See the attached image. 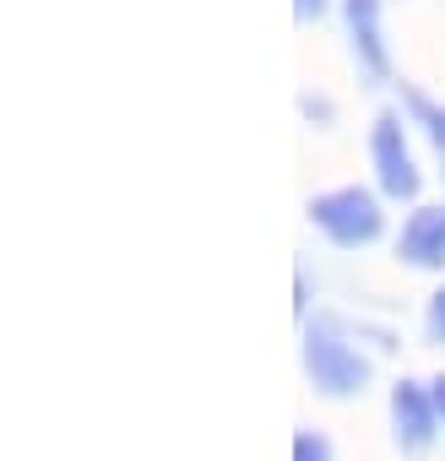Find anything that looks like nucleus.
I'll list each match as a JSON object with an SVG mask.
<instances>
[{"instance_id": "nucleus-1", "label": "nucleus", "mask_w": 445, "mask_h": 461, "mask_svg": "<svg viewBox=\"0 0 445 461\" xmlns=\"http://www.w3.org/2000/svg\"><path fill=\"white\" fill-rule=\"evenodd\" d=\"M304 369H310V380H315V391L321 396H359L364 385H369V358L331 326V321H321V326H310L304 331Z\"/></svg>"}, {"instance_id": "nucleus-2", "label": "nucleus", "mask_w": 445, "mask_h": 461, "mask_svg": "<svg viewBox=\"0 0 445 461\" xmlns=\"http://www.w3.org/2000/svg\"><path fill=\"white\" fill-rule=\"evenodd\" d=\"M310 222L342 250H359V245H375L380 228H386V212L369 190L359 185H342V190H326L310 201Z\"/></svg>"}, {"instance_id": "nucleus-3", "label": "nucleus", "mask_w": 445, "mask_h": 461, "mask_svg": "<svg viewBox=\"0 0 445 461\" xmlns=\"http://www.w3.org/2000/svg\"><path fill=\"white\" fill-rule=\"evenodd\" d=\"M369 158H375V179L386 195L396 201H413L418 195V168H413V152H407V131L396 114H380L375 131H369Z\"/></svg>"}, {"instance_id": "nucleus-4", "label": "nucleus", "mask_w": 445, "mask_h": 461, "mask_svg": "<svg viewBox=\"0 0 445 461\" xmlns=\"http://www.w3.org/2000/svg\"><path fill=\"white\" fill-rule=\"evenodd\" d=\"M434 429H440V407H434V391H423L418 380H402L391 391V439L407 450V456H423L434 445Z\"/></svg>"}, {"instance_id": "nucleus-5", "label": "nucleus", "mask_w": 445, "mask_h": 461, "mask_svg": "<svg viewBox=\"0 0 445 461\" xmlns=\"http://www.w3.org/2000/svg\"><path fill=\"white\" fill-rule=\"evenodd\" d=\"M396 256L418 272H440L445 267V206H418L407 222H402V240H396Z\"/></svg>"}, {"instance_id": "nucleus-6", "label": "nucleus", "mask_w": 445, "mask_h": 461, "mask_svg": "<svg viewBox=\"0 0 445 461\" xmlns=\"http://www.w3.org/2000/svg\"><path fill=\"white\" fill-rule=\"evenodd\" d=\"M342 17H348V39L353 55L369 77H391V55H386V33H380V0H342Z\"/></svg>"}, {"instance_id": "nucleus-7", "label": "nucleus", "mask_w": 445, "mask_h": 461, "mask_svg": "<svg viewBox=\"0 0 445 461\" xmlns=\"http://www.w3.org/2000/svg\"><path fill=\"white\" fill-rule=\"evenodd\" d=\"M413 109L423 114V125H429V136H434V147L445 152V109H434V104H429L423 93H413Z\"/></svg>"}, {"instance_id": "nucleus-8", "label": "nucleus", "mask_w": 445, "mask_h": 461, "mask_svg": "<svg viewBox=\"0 0 445 461\" xmlns=\"http://www.w3.org/2000/svg\"><path fill=\"white\" fill-rule=\"evenodd\" d=\"M294 461H331V445H326L321 434H310V429H304V434L294 439Z\"/></svg>"}, {"instance_id": "nucleus-9", "label": "nucleus", "mask_w": 445, "mask_h": 461, "mask_svg": "<svg viewBox=\"0 0 445 461\" xmlns=\"http://www.w3.org/2000/svg\"><path fill=\"white\" fill-rule=\"evenodd\" d=\"M429 342H445V288L429 299Z\"/></svg>"}, {"instance_id": "nucleus-10", "label": "nucleus", "mask_w": 445, "mask_h": 461, "mask_svg": "<svg viewBox=\"0 0 445 461\" xmlns=\"http://www.w3.org/2000/svg\"><path fill=\"white\" fill-rule=\"evenodd\" d=\"M294 12H299V17H321V12H326V0H294Z\"/></svg>"}, {"instance_id": "nucleus-11", "label": "nucleus", "mask_w": 445, "mask_h": 461, "mask_svg": "<svg viewBox=\"0 0 445 461\" xmlns=\"http://www.w3.org/2000/svg\"><path fill=\"white\" fill-rule=\"evenodd\" d=\"M429 391H434V407H440V423H445V375H440V380H434Z\"/></svg>"}]
</instances>
